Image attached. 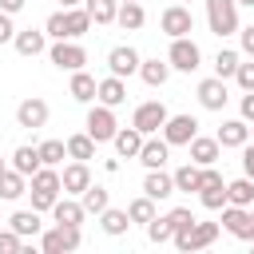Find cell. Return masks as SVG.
Returning a JSON list of instances; mask_svg holds the SVG:
<instances>
[{
	"mask_svg": "<svg viewBox=\"0 0 254 254\" xmlns=\"http://www.w3.org/2000/svg\"><path fill=\"white\" fill-rule=\"evenodd\" d=\"M79 202H83V210H87V214H103V210L111 206V198H107V190H103L99 183H91V187L79 194Z\"/></svg>",
	"mask_w": 254,
	"mask_h": 254,
	"instance_id": "35",
	"label": "cell"
},
{
	"mask_svg": "<svg viewBox=\"0 0 254 254\" xmlns=\"http://www.w3.org/2000/svg\"><path fill=\"white\" fill-rule=\"evenodd\" d=\"M44 32H48V40H67V8L52 12V16L44 20Z\"/></svg>",
	"mask_w": 254,
	"mask_h": 254,
	"instance_id": "42",
	"label": "cell"
},
{
	"mask_svg": "<svg viewBox=\"0 0 254 254\" xmlns=\"http://www.w3.org/2000/svg\"><path fill=\"white\" fill-rule=\"evenodd\" d=\"M95 99H99V103H107V107H119V103H127V83H123L119 75H107V79H99Z\"/></svg>",
	"mask_w": 254,
	"mask_h": 254,
	"instance_id": "27",
	"label": "cell"
},
{
	"mask_svg": "<svg viewBox=\"0 0 254 254\" xmlns=\"http://www.w3.org/2000/svg\"><path fill=\"white\" fill-rule=\"evenodd\" d=\"M238 4H246V8H254V0H238Z\"/></svg>",
	"mask_w": 254,
	"mask_h": 254,
	"instance_id": "52",
	"label": "cell"
},
{
	"mask_svg": "<svg viewBox=\"0 0 254 254\" xmlns=\"http://www.w3.org/2000/svg\"><path fill=\"white\" fill-rule=\"evenodd\" d=\"M167 218H171V226H175V234H179V230H187V226L194 222V214H190V206H175V210H167Z\"/></svg>",
	"mask_w": 254,
	"mask_h": 254,
	"instance_id": "44",
	"label": "cell"
},
{
	"mask_svg": "<svg viewBox=\"0 0 254 254\" xmlns=\"http://www.w3.org/2000/svg\"><path fill=\"white\" fill-rule=\"evenodd\" d=\"M250 135H254V127H250Z\"/></svg>",
	"mask_w": 254,
	"mask_h": 254,
	"instance_id": "56",
	"label": "cell"
},
{
	"mask_svg": "<svg viewBox=\"0 0 254 254\" xmlns=\"http://www.w3.org/2000/svg\"><path fill=\"white\" fill-rule=\"evenodd\" d=\"M87 135L95 139V143H111L115 139V131H119V119H115V107H107V103H95L91 111H87Z\"/></svg>",
	"mask_w": 254,
	"mask_h": 254,
	"instance_id": "6",
	"label": "cell"
},
{
	"mask_svg": "<svg viewBox=\"0 0 254 254\" xmlns=\"http://www.w3.org/2000/svg\"><path fill=\"white\" fill-rule=\"evenodd\" d=\"M214 238H218V222H190L187 230H179L171 242H175V250H183V254H194V250H206V246H214Z\"/></svg>",
	"mask_w": 254,
	"mask_h": 254,
	"instance_id": "2",
	"label": "cell"
},
{
	"mask_svg": "<svg viewBox=\"0 0 254 254\" xmlns=\"http://www.w3.org/2000/svg\"><path fill=\"white\" fill-rule=\"evenodd\" d=\"M238 64H242V56H238L234 48H222V52L214 56V75H218V79H234Z\"/></svg>",
	"mask_w": 254,
	"mask_h": 254,
	"instance_id": "38",
	"label": "cell"
},
{
	"mask_svg": "<svg viewBox=\"0 0 254 254\" xmlns=\"http://www.w3.org/2000/svg\"><path fill=\"white\" fill-rule=\"evenodd\" d=\"M167 64L175 67V71H198L202 67V52H198V44L190 40V36H175L171 40V48H167Z\"/></svg>",
	"mask_w": 254,
	"mask_h": 254,
	"instance_id": "4",
	"label": "cell"
},
{
	"mask_svg": "<svg viewBox=\"0 0 254 254\" xmlns=\"http://www.w3.org/2000/svg\"><path fill=\"white\" fill-rule=\"evenodd\" d=\"M95 20L87 16V8L79 4V8H67V40H79V36H87V28H91Z\"/></svg>",
	"mask_w": 254,
	"mask_h": 254,
	"instance_id": "37",
	"label": "cell"
},
{
	"mask_svg": "<svg viewBox=\"0 0 254 254\" xmlns=\"http://www.w3.org/2000/svg\"><path fill=\"white\" fill-rule=\"evenodd\" d=\"M218 143L242 151V147L250 143V123H246V119H222V127H218Z\"/></svg>",
	"mask_w": 254,
	"mask_h": 254,
	"instance_id": "21",
	"label": "cell"
},
{
	"mask_svg": "<svg viewBox=\"0 0 254 254\" xmlns=\"http://www.w3.org/2000/svg\"><path fill=\"white\" fill-rule=\"evenodd\" d=\"M171 71H175V67H171L167 60H159V56H155V60H143V64H139V79H143L147 87H163V83L171 79Z\"/></svg>",
	"mask_w": 254,
	"mask_h": 254,
	"instance_id": "25",
	"label": "cell"
},
{
	"mask_svg": "<svg viewBox=\"0 0 254 254\" xmlns=\"http://www.w3.org/2000/svg\"><path fill=\"white\" fill-rule=\"evenodd\" d=\"M187 147H190V163H198V167H214V163H218V155H222L218 135H194Z\"/></svg>",
	"mask_w": 254,
	"mask_h": 254,
	"instance_id": "17",
	"label": "cell"
},
{
	"mask_svg": "<svg viewBox=\"0 0 254 254\" xmlns=\"http://www.w3.org/2000/svg\"><path fill=\"white\" fill-rule=\"evenodd\" d=\"M79 242H83L79 226H64V222H56L52 230L40 234V250L44 254H71V250H79Z\"/></svg>",
	"mask_w": 254,
	"mask_h": 254,
	"instance_id": "5",
	"label": "cell"
},
{
	"mask_svg": "<svg viewBox=\"0 0 254 254\" xmlns=\"http://www.w3.org/2000/svg\"><path fill=\"white\" fill-rule=\"evenodd\" d=\"M12 167H16L20 175H28V179H32V175L44 167V159H40V147H28V143H24V147H16V151H12Z\"/></svg>",
	"mask_w": 254,
	"mask_h": 254,
	"instance_id": "29",
	"label": "cell"
},
{
	"mask_svg": "<svg viewBox=\"0 0 254 254\" xmlns=\"http://www.w3.org/2000/svg\"><path fill=\"white\" fill-rule=\"evenodd\" d=\"M36 147H40L44 167H60V163L67 159V143H64V139H44V143H36Z\"/></svg>",
	"mask_w": 254,
	"mask_h": 254,
	"instance_id": "39",
	"label": "cell"
},
{
	"mask_svg": "<svg viewBox=\"0 0 254 254\" xmlns=\"http://www.w3.org/2000/svg\"><path fill=\"white\" fill-rule=\"evenodd\" d=\"M87 16L95 24H115V12H119V0H83Z\"/></svg>",
	"mask_w": 254,
	"mask_h": 254,
	"instance_id": "36",
	"label": "cell"
},
{
	"mask_svg": "<svg viewBox=\"0 0 254 254\" xmlns=\"http://www.w3.org/2000/svg\"><path fill=\"white\" fill-rule=\"evenodd\" d=\"M179 4H190V0H179Z\"/></svg>",
	"mask_w": 254,
	"mask_h": 254,
	"instance_id": "54",
	"label": "cell"
},
{
	"mask_svg": "<svg viewBox=\"0 0 254 254\" xmlns=\"http://www.w3.org/2000/svg\"><path fill=\"white\" fill-rule=\"evenodd\" d=\"M4 171H8V167H4V159H0V175H4Z\"/></svg>",
	"mask_w": 254,
	"mask_h": 254,
	"instance_id": "53",
	"label": "cell"
},
{
	"mask_svg": "<svg viewBox=\"0 0 254 254\" xmlns=\"http://www.w3.org/2000/svg\"><path fill=\"white\" fill-rule=\"evenodd\" d=\"M167 103H159V99H147V103H139L135 107V115H131V123L143 131V135H155V131H163V123H167Z\"/></svg>",
	"mask_w": 254,
	"mask_h": 254,
	"instance_id": "11",
	"label": "cell"
},
{
	"mask_svg": "<svg viewBox=\"0 0 254 254\" xmlns=\"http://www.w3.org/2000/svg\"><path fill=\"white\" fill-rule=\"evenodd\" d=\"M206 24L218 40L234 36L238 32V0H206Z\"/></svg>",
	"mask_w": 254,
	"mask_h": 254,
	"instance_id": "3",
	"label": "cell"
},
{
	"mask_svg": "<svg viewBox=\"0 0 254 254\" xmlns=\"http://www.w3.org/2000/svg\"><path fill=\"white\" fill-rule=\"evenodd\" d=\"M24 4H28V0H0V12H12V16H16Z\"/></svg>",
	"mask_w": 254,
	"mask_h": 254,
	"instance_id": "50",
	"label": "cell"
},
{
	"mask_svg": "<svg viewBox=\"0 0 254 254\" xmlns=\"http://www.w3.org/2000/svg\"><path fill=\"white\" fill-rule=\"evenodd\" d=\"M20 194H28V175H20L16 167H8V171L0 175V198H8V202H16Z\"/></svg>",
	"mask_w": 254,
	"mask_h": 254,
	"instance_id": "30",
	"label": "cell"
},
{
	"mask_svg": "<svg viewBox=\"0 0 254 254\" xmlns=\"http://www.w3.org/2000/svg\"><path fill=\"white\" fill-rule=\"evenodd\" d=\"M143 20H147V12H143L139 0H127V4H119V12H115V24H119L123 32H139Z\"/></svg>",
	"mask_w": 254,
	"mask_h": 254,
	"instance_id": "28",
	"label": "cell"
},
{
	"mask_svg": "<svg viewBox=\"0 0 254 254\" xmlns=\"http://www.w3.org/2000/svg\"><path fill=\"white\" fill-rule=\"evenodd\" d=\"M194 95H198V103H202L206 111H222V107H226V99H230V91H226V79H218V75L202 79Z\"/></svg>",
	"mask_w": 254,
	"mask_h": 254,
	"instance_id": "16",
	"label": "cell"
},
{
	"mask_svg": "<svg viewBox=\"0 0 254 254\" xmlns=\"http://www.w3.org/2000/svg\"><path fill=\"white\" fill-rule=\"evenodd\" d=\"M159 28L175 40V36H190L194 32V16H190V8L187 4H171V8H163V16H159Z\"/></svg>",
	"mask_w": 254,
	"mask_h": 254,
	"instance_id": "10",
	"label": "cell"
},
{
	"mask_svg": "<svg viewBox=\"0 0 254 254\" xmlns=\"http://www.w3.org/2000/svg\"><path fill=\"white\" fill-rule=\"evenodd\" d=\"M48 60H52L60 71H79V67L87 64V52H83L79 40H56V44L48 48Z\"/></svg>",
	"mask_w": 254,
	"mask_h": 254,
	"instance_id": "7",
	"label": "cell"
},
{
	"mask_svg": "<svg viewBox=\"0 0 254 254\" xmlns=\"http://www.w3.org/2000/svg\"><path fill=\"white\" fill-rule=\"evenodd\" d=\"M99 226H103V234L119 238V234H127V226H131V214H127V210H115V206H107V210L99 214Z\"/></svg>",
	"mask_w": 254,
	"mask_h": 254,
	"instance_id": "34",
	"label": "cell"
},
{
	"mask_svg": "<svg viewBox=\"0 0 254 254\" xmlns=\"http://www.w3.org/2000/svg\"><path fill=\"white\" fill-rule=\"evenodd\" d=\"M147 238H151V242H159V246H163V242H171V238H175L171 218H167V214H155V218L147 222Z\"/></svg>",
	"mask_w": 254,
	"mask_h": 254,
	"instance_id": "41",
	"label": "cell"
},
{
	"mask_svg": "<svg viewBox=\"0 0 254 254\" xmlns=\"http://www.w3.org/2000/svg\"><path fill=\"white\" fill-rule=\"evenodd\" d=\"M242 119L254 123V91H242Z\"/></svg>",
	"mask_w": 254,
	"mask_h": 254,
	"instance_id": "49",
	"label": "cell"
},
{
	"mask_svg": "<svg viewBox=\"0 0 254 254\" xmlns=\"http://www.w3.org/2000/svg\"><path fill=\"white\" fill-rule=\"evenodd\" d=\"M60 183H64V194H83L87 187H91V167L83 163V159H71L64 171H60Z\"/></svg>",
	"mask_w": 254,
	"mask_h": 254,
	"instance_id": "15",
	"label": "cell"
},
{
	"mask_svg": "<svg viewBox=\"0 0 254 254\" xmlns=\"http://www.w3.org/2000/svg\"><path fill=\"white\" fill-rule=\"evenodd\" d=\"M242 175H250V179H254V143H246V147H242Z\"/></svg>",
	"mask_w": 254,
	"mask_h": 254,
	"instance_id": "48",
	"label": "cell"
},
{
	"mask_svg": "<svg viewBox=\"0 0 254 254\" xmlns=\"http://www.w3.org/2000/svg\"><path fill=\"white\" fill-rule=\"evenodd\" d=\"M139 52L131 48V44H119V48H111L107 52V71L111 75H119V79H127V75H139Z\"/></svg>",
	"mask_w": 254,
	"mask_h": 254,
	"instance_id": "13",
	"label": "cell"
},
{
	"mask_svg": "<svg viewBox=\"0 0 254 254\" xmlns=\"http://www.w3.org/2000/svg\"><path fill=\"white\" fill-rule=\"evenodd\" d=\"M238 44H242V52H246V56H254V24L238 28Z\"/></svg>",
	"mask_w": 254,
	"mask_h": 254,
	"instance_id": "47",
	"label": "cell"
},
{
	"mask_svg": "<svg viewBox=\"0 0 254 254\" xmlns=\"http://www.w3.org/2000/svg\"><path fill=\"white\" fill-rule=\"evenodd\" d=\"M167 159H171V143L167 139H143V151H139V163L147 167V171H155V167H167Z\"/></svg>",
	"mask_w": 254,
	"mask_h": 254,
	"instance_id": "22",
	"label": "cell"
},
{
	"mask_svg": "<svg viewBox=\"0 0 254 254\" xmlns=\"http://www.w3.org/2000/svg\"><path fill=\"white\" fill-rule=\"evenodd\" d=\"M48 115H52V107H48V99H40V95H28V99L16 107V123L28 127V131H40V127L48 123Z\"/></svg>",
	"mask_w": 254,
	"mask_h": 254,
	"instance_id": "14",
	"label": "cell"
},
{
	"mask_svg": "<svg viewBox=\"0 0 254 254\" xmlns=\"http://www.w3.org/2000/svg\"><path fill=\"white\" fill-rule=\"evenodd\" d=\"M28 194H32V206L44 214L56 206V198L64 194V183H60V171L56 167H40L32 179H28Z\"/></svg>",
	"mask_w": 254,
	"mask_h": 254,
	"instance_id": "1",
	"label": "cell"
},
{
	"mask_svg": "<svg viewBox=\"0 0 254 254\" xmlns=\"http://www.w3.org/2000/svg\"><path fill=\"white\" fill-rule=\"evenodd\" d=\"M64 143H67V159H83V163H87V159H95V147H99V143H95L87 131H79V135H67Z\"/></svg>",
	"mask_w": 254,
	"mask_h": 254,
	"instance_id": "32",
	"label": "cell"
},
{
	"mask_svg": "<svg viewBox=\"0 0 254 254\" xmlns=\"http://www.w3.org/2000/svg\"><path fill=\"white\" fill-rule=\"evenodd\" d=\"M143 194H151L155 202H163V198H171V194H175V175H167L163 167H155V171H147V179H143Z\"/></svg>",
	"mask_w": 254,
	"mask_h": 254,
	"instance_id": "20",
	"label": "cell"
},
{
	"mask_svg": "<svg viewBox=\"0 0 254 254\" xmlns=\"http://www.w3.org/2000/svg\"><path fill=\"white\" fill-rule=\"evenodd\" d=\"M52 218H56V222H64V226H83L87 210H83V202H79L75 194H64V198H56V206H52Z\"/></svg>",
	"mask_w": 254,
	"mask_h": 254,
	"instance_id": "19",
	"label": "cell"
},
{
	"mask_svg": "<svg viewBox=\"0 0 254 254\" xmlns=\"http://www.w3.org/2000/svg\"><path fill=\"white\" fill-rule=\"evenodd\" d=\"M143 139H147V135H143L135 123H131V127H119L111 143H115V155H119V159H139V151H143Z\"/></svg>",
	"mask_w": 254,
	"mask_h": 254,
	"instance_id": "18",
	"label": "cell"
},
{
	"mask_svg": "<svg viewBox=\"0 0 254 254\" xmlns=\"http://www.w3.org/2000/svg\"><path fill=\"white\" fill-rule=\"evenodd\" d=\"M24 250V238L8 226V230H0V254H20Z\"/></svg>",
	"mask_w": 254,
	"mask_h": 254,
	"instance_id": "43",
	"label": "cell"
},
{
	"mask_svg": "<svg viewBox=\"0 0 254 254\" xmlns=\"http://www.w3.org/2000/svg\"><path fill=\"white\" fill-rule=\"evenodd\" d=\"M16 40V24H12V12H0V44H12Z\"/></svg>",
	"mask_w": 254,
	"mask_h": 254,
	"instance_id": "46",
	"label": "cell"
},
{
	"mask_svg": "<svg viewBox=\"0 0 254 254\" xmlns=\"http://www.w3.org/2000/svg\"><path fill=\"white\" fill-rule=\"evenodd\" d=\"M234 83H238L242 91H254V56H250V64H238V71H234Z\"/></svg>",
	"mask_w": 254,
	"mask_h": 254,
	"instance_id": "45",
	"label": "cell"
},
{
	"mask_svg": "<svg viewBox=\"0 0 254 254\" xmlns=\"http://www.w3.org/2000/svg\"><path fill=\"white\" fill-rule=\"evenodd\" d=\"M12 48L20 52V56H40L44 48H48V32H40V28H24V32H16V40H12Z\"/></svg>",
	"mask_w": 254,
	"mask_h": 254,
	"instance_id": "23",
	"label": "cell"
},
{
	"mask_svg": "<svg viewBox=\"0 0 254 254\" xmlns=\"http://www.w3.org/2000/svg\"><path fill=\"white\" fill-rule=\"evenodd\" d=\"M127 214H131V222H143V226H147V222L155 218V198H151V194L131 198V202H127Z\"/></svg>",
	"mask_w": 254,
	"mask_h": 254,
	"instance_id": "40",
	"label": "cell"
},
{
	"mask_svg": "<svg viewBox=\"0 0 254 254\" xmlns=\"http://www.w3.org/2000/svg\"><path fill=\"white\" fill-rule=\"evenodd\" d=\"M198 202L206 210H222L226 206V179L214 167H202V183H198Z\"/></svg>",
	"mask_w": 254,
	"mask_h": 254,
	"instance_id": "8",
	"label": "cell"
},
{
	"mask_svg": "<svg viewBox=\"0 0 254 254\" xmlns=\"http://www.w3.org/2000/svg\"><path fill=\"white\" fill-rule=\"evenodd\" d=\"M8 226L20 234V238H36V234H44V222H40V210L32 206V210H16L12 218H8Z\"/></svg>",
	"mask_w": 254,
	"mask_h": 254,
	"instance_id": "26",
	"label": "cell"
},
{
	"mask_svg": "<svg viewBox=\"0 0 254 254\" xmlns=\"http://www.w3.org/2000/svg\"><path fill=\"white\" fill-rule=\"evenodd\" d=\"M250 246H254V242H250Z\"/></svg>",
	"mask_w": 254,
	"mask_h": 254,
	"instance_id": "57",
	"label": "cell"
},
{
	"mask_svg": "<svg viewBox=\"0 0 254 254\" xmlns=\"http://www.w3.org/2000/svg\"><path fill=\"white\" fill-rule=\"evenodd\" d=\"M67 91H71V99H75V103H95L99 79H95V75H87V71L79 67V71H71V83H67Z\"/></svg>",
	"mask_w": 254,
	"mask_h": 254,
	"instance_id": "24",
	"label": "cell"
},
{
	"mask_svg": "<svg viewBox=\"0 0 254 254\" xmlns=\"http://www.w3.org/2000/svg\"><path fill=\"white\" fill-rule=\"evenodd\" d=\"M226 202H234V206H254V179L242 175V179L226 183Z\"/></svg>",
	"mask_w": 254,
	"mask_h": 254,
	"instance_id": "31",
	"label": "cell"
},
{
	"mask_svg": "<svg viewBox=\"0 0 254 254\" xmlns=\"http://www.w3.org/2000/svg\"><path fill=\"white\" fill-rule=\"evenodd\" d=\"M250 210H254V206H250Z\"/></svg>",
	"mask_w": 254,
	"mask_h": 254,
	"instance_id": "58",
	"label": "cell"
},
{
	"mask_svg": "<svg viewBox=\"0 0 254 254\" xmlns=\"http://www.w3.org/2000/svg\"><path fill=\"white\" fill-rule=\"evenodd\" d=\"M171 175H175V190H187V194L198 190V183H202V167H198V163H183V167H175Z\"/></svg>",
	"mask_w": 254,
	"mask_h": 254,
	"instance_id": "33",
	"label": "cell"
},
{
	"mask_svg": "<svg viewBox=\"0 0 254 254\" xmlns=\"http://www.w3.org/2000/svg\"><path fill=\"white\" fill-rule=\"evenodd\" d=\"M194 135H198V119H194V115H167L163 139H167L171 147H187Z\"/></svg>",
	"mask_w": 254,
	"mask_h": 254,
	"instance_id": "12",
	"label": "cell"
},
{
	"mask_svg": "<svg viewBox=\"0 0 254 254\" xmlns=\"http://www.w3.org/2000/svg\"><path fill=\"white\" fill-rule=\"evenodd\" d=\"M119 4H127V0H119Z\"/></svg>",
	"mask_w": 254,
	"mask_h": 254,
	"instance_id": "55",
	"label": "cell"
},
{
	"mask_svg": "<svg viewBox=\"0 0 254 254\" xmlns=\"http://www.w3.org/2000/svg\"><path fill=\"white\" fill-rule=\"evenodd\" d=\"M83 0H60V8H79Z\"/></svg>",
	"mask_w": 254,
	"mask_h": 254,
	"instance_id": "51",
	"label": "cell"
},
{
	"mask_svg": "<svg viewBox=\"0 0 254 254\" xmlns=\"http://www.w3.org/2000/svg\"><path fill=\"white\" fill-rule=\"evenodd\" d=\"M222 226H226L234 238L254 242V210H250V206H234V202H226V206H222Z\"/></svg>",
	"mask_w": 254,
	"mask_h": 254,
	"instance_id": "9",
	"label": "cell"
}]
</instances>
